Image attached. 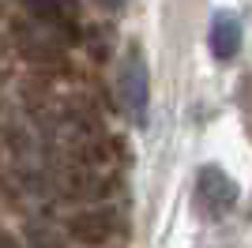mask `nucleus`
Wrapping results in <instances>:
<instances>
[{"instance_id":"obj_1","label":"nucleus","mask_w":252,"mask_h":248,"mask_svg":"<svg viewBox=\"0 0 252 248\" xmlns=\"http://www.w3.org/2000/svg\"><path fill=\"white\" fill-rule=\"evenodd\" d=\"M192 203H196V211H200L203 218H222L237 203L233 177L222 173L219 165H203L200 173H196V185H192Z\"/></svg>"},{"instance_id":"obj_2","label":"nucleus","mask_w":252,"mask_h":248,"mask_svg":"<svg viewBox=\"0 0 252 248\" xmlns=\"http://www.w3.org/2000/svg\"><path fill=\"white\" fill-rule=\"evenodd\" d=\"M121 102H125V113L132 117L136 128L147 124V109H151V79H147V61H143V53L132 49L121 64Z\"/></svg>"},{"instance_id":"obj_3","label":"nucleus","mask_w":252,"mask_h":248,"mask_svg":"<svg viewBox=\"0 0 252 248\" xmlns=\"http://www.w3.org/2000/svg\"><path fill=\"white\" fill-rule=\"evenodd\" d=\"M241 49V19L233 11H219L211 19V53L219 61H233Z\"/></svg>"},{"instance_id":"obj_4","label":"nucleus","mask_w":252,"mask_h":248,"mask_svg":"<svg viewBox=\"0 0 252 248\" xmlns=\"http://www.w3.org/2000/svg\"><path fill=\"white\" fill-rule=\"evenodd\" d=\"M241 105H245V113H249V121H252V75L241 83Z\"/></svg>"},{"instance_id":"obj_5","label":"nucleus","mask_w":252,"mask_h":248,"mask_svg":"<svg viewBox=\"0 0 252 248\" xmlns=\"http://www.w3.org/2000/svg\"><path fill=\"white\" fill-rule=\"evenodd\" d=\"M121 4H125V0H105V8H121Z\"/></svg>"}]
</instances>
